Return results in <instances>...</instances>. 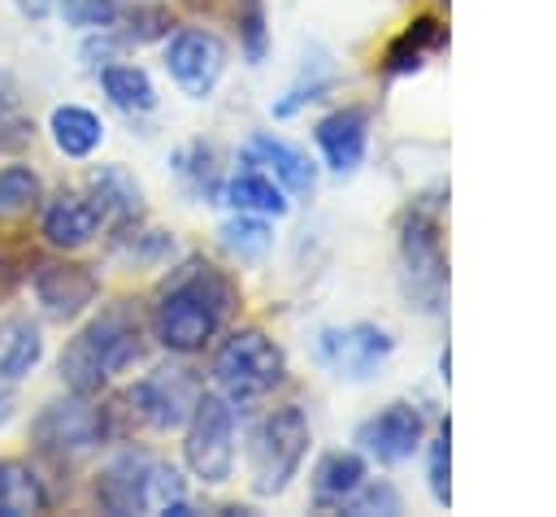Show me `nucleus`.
I'll return each instance as SVG.
<instances>
[{"label":"nucleus","instance_id":"obj_1","mask_svg":"<svg viewBox=\"0 0 556 517\" xmlns=\"http://www.w3.org/2000/svg\"><path fill=\"white\" fill-rule=\"evenodd\" d=\"M143 326L130 304L100 308L56 356V378L74 395H100L109 378L135 369L143 361Z\"/></svg>","mask_w":556,"mask_h":517},{"label":"nucleus","instance_id":"obj_2","mask_svg":"<svg viewBox=\"0 0 556 517\" xmlns=\"http://www.w3.org/2000/svg\"><path fill=\"white\" fill-rule=\"evenodd\" d=\"M235 287L213 265H187L152 308V335L165 352H200L226 321Z\"/></svg>","mask_w":556,"mask_h":517},{"label":"nucleus","instance_id":"obj_3","mask_svg":"<svg viewBox=\"0 0 556 517\" xmlns=\"http://www.w3.org/2000/svg\"><path fill=\"white\" fill-rule=\"evenodd\" d=\"M308 417L295 404H282L274 413L261 417V426L252 430L248 443V474H252V491L256 495H282L291 487V478L304 465L308 452Z\"/></svg>","mask_w":556,"mask_h":517},{"label":"nucleus","instance_id":"obj_4","mask_svg":"<svg viewBox=\"0 0 556 517\" xmlns=\"http://www.w3.org/2000/svg\"><path fill=\"white\" fill-rule=\"evenodd\" d=\"M213 378L230 404H248L269 395L287 378V356L265 330L243 326L213 352Z\"/></svg>","mask_w":556,"mask_h":517},{"label":"nucleus","instance_id":"obj_5","mask_svg":"<svg viewBox=\"0 0 556 517\" xmlns=\"http://www.w3.org/2000/svg\"><path fill=\"white\" fill-rule=\"evenodd\" d=\"M113 434L109 426V408L96 404V395H65V400H48L35 417H30V439L35 452H43L48 461H74L87 456L91 447H100Z\"/></svg>","mask_w":556,"mask_h":517},{"label":"nucleus","instance_id":"obj_6","mask_svg":"<svg viewBox=\"0 0 556 517\" xmlns=\"http://www.w3.org/2000/svg\"><path fill=\"white\" fill-rule=\"evenodd\" d=\"M182 430H187L182 434L187 469L208 487L226 482L230 469H235V404L226 395H217V391H200V400H195V408H191Z\"/></svg>","mask_w":556,"mask_h":517},{"label":"nucleus","instance_id":"obj_7","mask_svg":"<svg viewBox=\"0 0 556 517\" xmlns=\"http://www.w3.org/2000/svg\"><path fill=\"white\" fill-rule=\"evenodd\" d=\"M400 278H404V295L426 308L439 313L443 291H447V261H443V243H439V226L426 213H408L404 235H400Z\"/></svg>","mask_w":556,"mask_h":517},{"label":"nucleus","instance_id":"obj_8","mask_svg":"<svg viewBox=\"0 0 556 517\" xmlns=\"http://www.w3.org/2000/svg\"><path fill=\"white\" fill-rule=\"evenodd\" d=\"M200 378L187 369V365H156L152 374H143L135 387H130V404L135 413L152 426V430H182L195 400H200Z\"/></svg>","mask_w":556,"mask_h":517},{"label":"nucleus","instance_id":"obj_9","mask_svg":"<svg viewBox=\"0 0 556 517\" xmlns=\"http://www.w3.org/2000/svg\"><path fill=\"white\" fill-rule=\"evenodd\" d=\"M391 352H395V339L382 326H369V321L334 326V330H321L317 335V361L334 378H352V382L374 378L387 365Z\"/></svg>","mask_w":556,"mask_h":517},{"label":"nucleus","instance_id":"obj_10","mask_svg":"<svg viewBox=\"0 0 556 517\" xmlns=\"http://www.w3.org/2000/svg\"><path fill=\"white\" fill-rule=\"evenodd\" d=\"M165 70L182 87V96L204 100L226 74V43L204 26H182L165 43Z\"/></svg>","mask_w":556,"mask_h":517},{"label":"nucleus","instance_id":"obj_11","mask_svg":"<svg viewBox=\"0 0 556 517\" xmlns=\"http://www.w3.org/2000/svg\"><path fill=\"white\" fill-rule=\"evenodd\" d=\"M30 291L52 321H74L96 304L100 278L91 274V265H78V261H39L30 269Z\"/></svg>","mask_w":556,"mask_h":517},{"label":"nucleus","instance_id":"obj_12","mask_svg":"<svg viewBox=\"0 0 556 517\" xmlns=\"http://www.w3.org/2000/svg\"><path fill=\"white\" fill-rule=\"evenodd\" d=\"M156 456L148 452H122L113 456L100 478H96V504L113 517L130 513H152V478H156Z\"/></svg>","mask_w":556,"mask_h":517},{"label":"nucleus","instance_id":"obj_13","mask_svg":"<svg viewBox=\"0 0 556 517\" xmlns=\"http://www.w3.org/2000/svg\"><path fill=\"white\" fill-rule=\"evenodd\" d=\"M39 209H43V222H39L43 239L56 252H78V248H87L104 230V213H100V204L87 191H56Z\"/></svg>","mask_w":556,"mask_h":517},{"label":"nucleus","instance_id":"obj_14","mask_svg":"<svg viewBox=\"0 0 556 517\" xmlns=\"http://www.w3.org/2000/svg\"><path fill=\"white\" fill-rule=\"evenodd\" d=\"M421 434H426V421H421V413L413 404H387L382 413L361 421L356 443L369 456H378L382 465H400L421 447Z\"/></svg>","mask_w":556,"mask_h":517},{"label":"nucleus","instance_id":"obj_15","mask_svg":"<svg viewBox=\"0 0 556 517\" xmlns=\"http://www.w3.org/2000/svg\"><path fill=\"white\" fill-rule=\"evenodd\" d=\"M243 165L269 174V178H274L287 196H295V200H308L313 187H317V169H313V161H308L295 143L274 139V135H252V139L243 143Z\"/></svg>","mask_w":556,"mask_h":517},{"label":"nucleus","instance_id":"obj_16","mask_svg":"<svg viewBox=\"0 0 556 517\" xmlns=\"http://www.w3.org/2000/svg\"><path fill=\"white\" fill-rule=\"evenodd\" d=\"M317 148L326 156V165L334 174H352L361 161H365V143H369V113L348 104V109H334L317 122Z\"/></svg>","mask_w":556,"mask_h":517},{"label":"nucleus","instance_id":"obj_17","mask_svg":"<svg viewBox=\"0 0 556 517\" xmlns=\"http://www.w3.org/2000/svg\"><path fill=\"white\" fill-rule=\"evenodd\" d=\"M87 196L100 204L104 230L126 235V230L139 226V217H143V191H139V182H135L122 165H100V169L87 178Z\"/></svg>","mask_w":556,"mask_h":517},{"label":"nucleus","instance_id":"obj_18","mask_svg":"<svg viewBox=\"0 0 556 517\" xmlns=\"http://www.w3.org/2000/svg\"><path fill=\"white\" fill-rule=\"evenodd\" d=\"M43 361V330L39 321L13 313L0 321V387H17Z\"/></svg>","mask_w":556,"mask_h":517},{"label":"nucleus","instance_id":"obj_19","mask_svg":"<svg viewBox=\"0 0 556 517\" xmlns=\"http://www.w3.org/2000/svg\"><path fill=\"white\" fill-rule=\"evenodd\" d=\"M48 135H52L61 156L87 161L104 143V122L91 109H83V104H56L52 117H48Z\"/></svg>","mask_w":556,"mask_h":517},{"label":"nucleus","instance_id":"obj_20","mask_svg":"<svg viewBox=\"0 0 556 517\" xmlns=\"http://www.w3.org/2000/svg\"><path fill=\"white\" fill-rule=\"evenodd\" d=\"M365 482V461L356 452H326L313 469V504L317 508H343Z\"/></svg>","mask_w":556,"mask_h":517},{"label":"nucleus","instance_id":"obj_21","mask_svg":"<svg viewBox=\"0 0 556 517\" xmlns=\"http://www.w3.org/2000/svg\"><path fill=\"white\" fill-rule=\"evenodd\" d=\"M222 200H226L235 213H256V217H282L287 204H291V200L282 196V187H278L269 174L252 169V165H243L235 178L222 182Z\"/></svg>","mask_w":556,"mask_h":517},{"label":"nucleus","instance_id":"obj_22","mask_svg":"<svg viewBox=\"0 0 556 517\" xmlns=\"http://www.w3.org/2000/svg\"><path fill=\"white\" fill-rule=\"evenodd\" d=\"M48 508V487L35 465L0 456V517H30Z\"/></svg>","mask_w":556,"mask_h":517},{"label":"nucleus","instance_id":"obj_23","mask_svg":"<svg viewBox=\"0 0 556 517\" xmlns=\"http://www.w3.org/2000/svg\"><path fill=\"white\" fill-rule=\"evenodd\" d=\"M100 87L122 113H152L156 109V87L143 65H100Z\"/></svg>","mask_w":556,"mask_h":517},{"label":"nucleus","instance_id":"obj_24","mask_svg":"<svg viewBox=\"0 0 556 517\" xmlns=\"http://www.w3.org/2000/svg\"><path fill=\"white\" fill-rule=\"evenodd\" d=\"M39 204H43V178H39V169H30L22 161L0 165V226L30 217Z\"/></svg>","mask_w":556,"mask_h":517},{"label":"nucleus","instance_id":"obj_25","mask_svg":"<svg viewBox=\"0 0 556 517\" xmlns=\"http://www.w3.org/2000/svg\"><path fill=\"white\" fill-rule=\"evenodd\" d=\"M174 174L182 178V187L195 200H217L222 196V178H217V152L208 143H187L174 152Z\"/></svg>","mask_w":556,"mask_h":517},{"label":"nucleus","instance_id":"obj_26","mask_svg":"<svg viewBox=\"0 0 556 517\" xmlns=\"http://www.w3.org/2000/svg\"><path fill=\"white\" fill-rule=\"evenodd\" d=\"M222 243L239 256V261H261L265 248H269V226L256 217V213H239L222 226Z\"/></svg>","mask_w":556,"mask_h":517},{"label":"nucleus","instance_id":"obj_27","mask_svg":"<svg viewBox=\"0 0 556 517\" xmlns=\"http://www.w3.org/2000/svg\"><path fill=\"white\" fill-rule=\"evenodd\" d=\"M434 43H439V26H434V22H417L413 30H404V35L391 43V52H387V70H391V74H408V70H417L421 56H426V48H434Z\"/></svg>","mask_w":556,"mask_h":517},{"label":"nucleus","instance_id":"obj_28","mask_svg":"<svg viewBox=\"0 0 556 517\" xmlns=\"http://www.w3.org/2000/svg\"><path fill=\"white\" fill-rule=\"evenodd\" d=\"M56 13L74 30H109L122 17L117 0H56Z\"/></svg>","mask_w":556,"mask_h":517},{"label":"nucleus","instance_id":"obj_29","mask_svg":"<svg viewBox=\"0 0 556 517\" xmlns=\"http://www.w3.org/2000/svg\"><path fill=\"white\" fill-rule=\"evenodd\" d=\"M169 30V13L165 9H135L126 13V30H117L122 43H148V39H161Z\"/></svg>","mask_w":556,"mask_h":517},{"label":"nucleus","instance_id":"obj_30","mask_svg":"<svg viewBox=\"0 0 556 517\" xmlns=\"http://www.w3.org/2000/svg\"><path fill=\"white\" fill-rule=\"evenodd\" d=\"M348 513H400V495L387 487V482H361V491L343 504Z\"/></svg>","mask_w":556,"mask_h":517},{"label":"nucleus","instance_id":"obj_31","mask_svg":"<svg viewBox=\"0 0 556 517\" xmlns=\"http://www.w3.org/2000/svg\"><path fill=\"white\" fill-rule=\"evenodd\" d=\"M430 491H434L439 504L452 500V491H447V426H443L439 439L430 443Z\"/></svg>","mask_w":556,"mask_h":517},{"label":"nucleus","instance_id":"obj_32","mask_svg":"<svg viewBox=\"0 0 556 517\" xmlns=\"http://www.w3.org/2000/svg\"><path fill=\"white\" fill-rule=\"evenodd\" d=\"M243 39H248V61L256 65L261 56H265V17H261V9H252L248 17H243Z\"/></svg>","mask_w":556,"mask_h":517},{"label":"nucleus","instance_id":"obj_33","mask_svg":"<svg viewBox=\"0 0 556 517\" xmlns=\"http://www.w3.org/2000/svg\"><path fill=\"white\" fill-rule=\"evenodd\" d=\"M30 135H35V126H30L26 117H13V113H9V117L0 122V148H4V152L30 143Z\"/></svg>","mask_w":556,"mask_h":517},{"label":"nucleus","instance_id":"obj_34","mask_svg":"<svg viewBox=\"0 0 556 517\" xmlns=\"http://www.w3.org/2000/svg\"><path fill=\"white\" fill-rule=\"evenodd\" d=\"M13 109H17V83H13L9 70H0V122H4Z\"/></svg>","mask_w":556,"mask_h":517},{"label":"nucleus","instance_id":"obj_35","mask_svg":"<svg viewBox=\"0 0 556 517\" xmlns=\"http://www.w3.org/2000/svg\"><path fill=\"white\" fill-rule=\"evenodd\" d=\"M17 278H22V274H17V261L0 252V300H4V295L17 287Z\"/></svg>","mask_w":556,"mask_h":517},{"label":"nucleus","instance_id":"obj_36","mask_svg":"<svg viewBox=\"0 0 556 517\" xmlns=\"http://www.w3.org/2000/svg\"><path fill=\"white\" fill-rule=\"evenodd\" d=\"M13 4L22 9V17H35V22H39V17H48V13L56 9V0H13Z\"/></svg>","mask_w":556,"mask_h":517},{"label":"nucleus","instance_id":"obj_37","mask_svg":"<svg viewBox=\"0 0 556 517\" xmlns=\"http://www.w3.org/2000/svg\"><path fill=\"white\" fill-rule=\"evenodd\" d=\"M13 413H17V400H13V387H0V430L13 421Z\"/></svg>","mask_w":556,"mask_h":517}]
</instances>
